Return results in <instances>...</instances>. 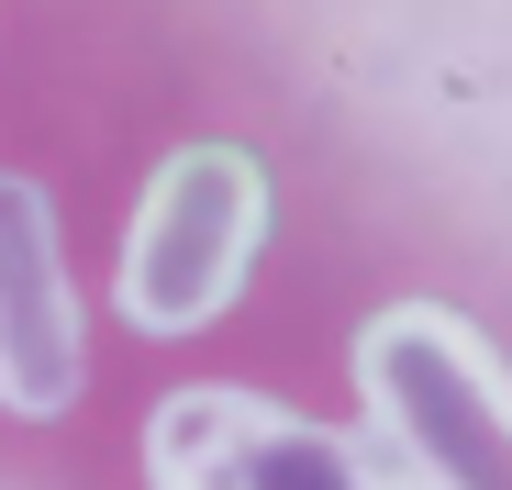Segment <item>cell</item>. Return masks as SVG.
I'll list each match as a JSON object with an SVG mask.
<instances>
[{"label":"cell","mask_w":512,"mask_h":490,"mask_svg":"<svg viewBox=\"0 0 512 490\" xmlns=\"http://www.w3.org/2000/svg\"><path fill=\"white\" fill-rule=\"evenodd\" d=\"M390 490H412V479H390Z\"/></svg>","instance_id":"5"},{"label":"cell","mask_w":512,"mask_h":490,"mask_svg":"<svg viewBox=\"0 0 512 490\" xmlns=\"http://www.w3.org/2000/svg\"><path fill=\"white\" fill-rule=\"evenodd\" d=\"M268 245V168L245 145H179L123 223L112 301L134 335H201Z\"/></svg>","instance_id":"2"},{"label":"cell","mask_w":512,"mask_h":490,"mask_svg":"<svg viewBox=\"0 0 512 490\" xmlns=\"http://www.w3.org/2000/svg\"><path fill=\"white\" fill-rule=\"evenodd\" d=\"M78 379H90V323H78V279H67V223L45 179L0 168V401L23 424H56Z\"/></svg>","instance_id":"4"},{"label":"cell","mask_w":512,"mask_h":490,"mask_svg":"<svg viewBox=\"0 0 512 490\" xmlns=\"http://www.w3.org/2000/svg\"><path fill=\"white\" fill-rule=\"evenodd\" d=\"M357 401L390 479L412 490H512V379L435 301H390L357 335Z\"/></svg>","instance_id":"1"},{"label":"cell","mask_w":512,"mask_h":490,"mask_svg":"<svg viewBox=\"0 0 512 490\" xmlns=\"http://www.w3.org/2000/svg\"><path fill=\"white\" fill-rule=\"evenodd\" d=\"M156 490H390V468L357 435H323L256 390H179L145 424Z\"/></svg>","instance_id":"3"}]
</instances>
